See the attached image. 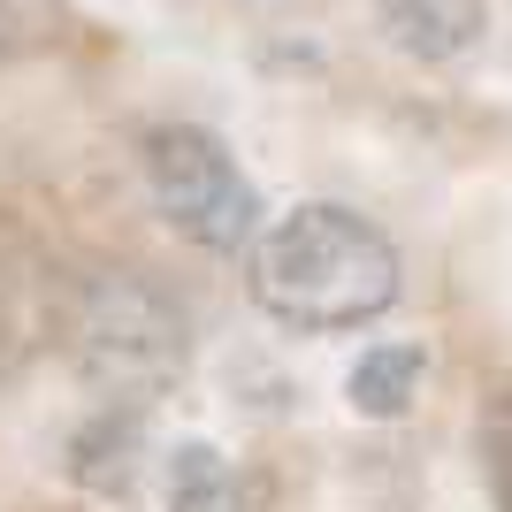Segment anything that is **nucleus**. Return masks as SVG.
<instances>
[{
  "label": "nucleus",
  "instance_id": "obj_1",
  "mask_svg": "<svg viewBox=\"0 0 512 512\" xmlns=\"http://www.w3.org/2000/svg\"><path fill=\"white\" fill-rule=\"evenodd\" d=\"M245 291L260 314H276L283 329H306V337L360 329L398 306V245L360 207L306 199L253 237Z\"/></svg>",
  "mask_w": 512,
  "mask_h": 512
},
{
  "label": "nucleus",
  "instance_id": "obj_2",
  "mask_svg": "<svg viewBox=\"0 0 512 512\" xmlns=\"http://www.w3.org/2000/svg\"><path fill=\"white\" fill-rule=\"evenodd\" d=\"M192 360L184 306L138 268H100L69 299V367L85 375L92 398L146 413Z\"/></svg>",
  "mask_w": 512,
  "mask_h": 512
},
{
  "label": "nucleus",
  "instance_id": "obj_3",
  "mask_svg": "<svg viewBox=\"0 0 512 512\" xmlns=\"http://www.w3.org/2000/svg\"><path fill=\"white\" fill-rule=\"evenodd\" d=\"M138 169H146L153 214L176 237H192L199 253H253L260 237V192L237 169V153L199 123H153L138 138Z\"/></svg>",
  "mask_w": 512,
  "mask_h": 512
},
{
  "label": "nucleus",
  "instance_id": "obj_4",
  "mask_svg": "<svg viewBox=\"0 0 512 512\" xmlns=\"http://www.w3.org/2000/svg\"><path fill=\"white\" fill-rule=\"evenodd\" d=\"M138 459H146V413L100 406L69 436V482L85 497H130L138 490Z\"/></svg>",
  "mask_w": 512,
  "mask_h": 512
},
{
  "label": "nucleus",
  "instance_id": "obj_5",
  "mask_svg": "<svg viewBox=\"0 0 512 512\" xmlns=\"http://www.w3.org/2000/svg\"><path fill=\"white\" fill-rule=\"evenodd\" d=\"M490 31V0H383V39L413 62H459Z\"/></svg>",
  "mask_w": 512,
  "mask_h": 512
},
{
  "label": "nucleus",
  "instance_id": "obj_6",
  "mask_svg": "<svg viewBox=\"0 0 512 512\" xmlns=\"http://www.w3.org/2000/svg\"><path fill=\"white\" fill-rule=\"evenodd\" d=\"M421 375H428V352H421V344H375V352L352 360L344 398H352V413H367V421H398V413L413 406Z\"/></svg>",
  "mask_w": 512,
  "mask_h": 512
},
{
  "label": "nucleus",
  "instance_id": "obj_7",
  "mask_svg": "<svg viewBox=\"0 0 512 512\" xmlns=\"http://www.w3.org/2000/svg\"><path fill=\"white\" fill-rule=\"evenodd\" d=\"M169 512H245V482L214 444L169 451Z\"/></svg>",
  "mask_w": 512,
  "mask_h": 512
},
{
  "label": "nucleus",
  "instance_id": "obj_8",
  "mask_svg": "<svg viewBox=\"0 0 512 512\" xmlns=\"http://www.w3.org/2000/svg\"><path fill=\"white\" fill-rule=\"evenodd\" d=\"M482 474H490L497 512H512V390H497L482 413Z\"/></svg>",
  "mask_w": 512,
  "mask_h": 512
},
{
  "label": "nucleus",
  "instance_id": "obj_9",
  "mask_svg": "<svg viewBox=\"0 0 512 512\" xmlns=\"http://www.w3.org/2000/svg\"><path fill=\"white\" fill-rule=\"evenodd\" d=\"M16 46H23V16H16V8H8V0H0V62H8Z\"/></svg>",
  "mask_w": 512,
  "mask_h": 512
}]
</instances>
